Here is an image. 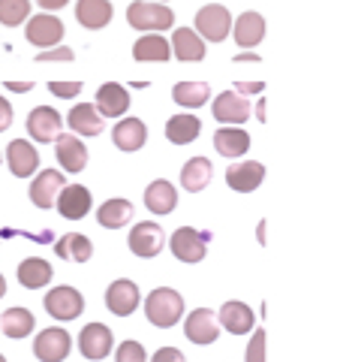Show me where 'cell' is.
Segmentation results:
<instances>
[{
  "instance_id": "obj_38",
  "label": "cell",
  "mask_w": 343,
  "mask_h": 362,
  "mask_svg": "<svg viewBox=\"0 0 343 362\" xmlns=\"http://www.w3.org/2000/svg\"><path fill=\"white\" fill-rule=\"evenodd\" d=\"M244 362H265V329L253 332V338H250V344H247Z\"/></svg>"
},
{
  "instance_id": "obj_11",
  "label": "cell",
  "mask_w": 343,
  "mask_h": 362,
  "mask_svg": "<svg viewBox=\"0 0 343 362\" xmlns=\"http://www.w3.org/2000/svg\"><path fill=\"white\" fill-rule=\"evenodd\" d=\"M184 335L193 344H214L217 338H220V323H217L214 311H208V308L190 311L187 323H184Z\"/></svg>"
},
{
  "instance_id": "obj_25",
  "label": "cell",
  "mask_w": 343,
  "mask_h": 362,
  "mask_svg": "<svg viewBox=\"0 0 343 362\" xmlns=\"http://www.w3.org/2000/svg\"><path fill=\"white\" fill-rule=\"evenodd\" d=\"M214 148L223 157H241L250 151V133L241 127H220L214 133Z\"/></svg>"
},
{
  "instance_id": "obj_46",
  "label": "cell",
  "mask_w": 343,
  "mask_h": 362,
  "mask_svg": "<svg viewBox=\"0 0 343 362\" xmlns=\"http://www.w3.org/2000/svg\"><path fill=\"white\" fill-rule=\"evenodd\" d=\"M235 61H259L256 54H250V52H244V54H235Z\"/></svg>"
},
{
  "instance_id": "obj_41",
  "label": "cell",
  "mask_w": 343,
  "mask_h": 362,
  "mask_svg": "<svg viewBox=\"0 0 343 362\" xmlns=\"http://www.w3.org/2000/svg\"><path fill=\"white\" fill-rule=\"evenodd\" d=\"M151 362H187L184 354H181L178 347H160Z\"/></svg>"
},
{
  "instance_id": "obj_49",
  "label": "cell",
  "mask_w": 343,
  "mask_h": 362,
  "mask_svg": "<svg viewBox=\"0 0 343 362\" xmlns=\"http://www.w3.org/2000/svg\"><path fill=\"white\" fill-rule=\"evenodd\" d=\"M0 362H6V359H4V356H0Z\"/></svg>"
},
{
  "instance_id": "obj_40",
  "label": "cell",
  "mask_w": 343,
  "mask_h": 362,
  "mask_svg": "<svg viewBox=\"0 0 343 362\" xmlns=\"http://www.w3.org/2000/svg\"><path fill=\"white\" fill-rule=\"evenodd\" d=\"M76 58V52L73 49H45L37 54V61L45 64V61H73Z\"/></svg>"
},
{
  "instance_id": "obj_18",
  "label": "cell",
  "mask_w": 343,
  "mask_h": 362,
  "mask_svg": "<svg viewBox=\"0 0 343 362\" xmlns=\"http://www.w3.org/2000/svg\"><path fill=\"white\" fill-rule=\"evenodd\" d=\"M6 163L13 169V175L30 178L40 169V154L28 139H16V142H9V148H6Z\"/></svg>"
},
{
  "instance_id": "obj_45",
  "label": "cell",
  "mask_w": 343,
  "mask_h": 362,
  "mask_svg": "<svg viewBox=\"0 0 343 362\" xmlns=\"http://www.w3.org/2000/svg\"><path fill=\"white\" fill-rule=\"evenodd\" d=\"M33 85L30 82H6V90H16V94H21V90H30Z\"/></svg>"
},
{
  "instance_id": "obj_28",
  "label": "cell",
  "mask_w": 343,
  "mask_h": 362,
  "mask_svg": "<svg viewBox=\"0 0 343 362\" xmlns=\"http://www.w3.org/2000/svg\"><path fill=\"white\" fill-rule=\"evenodd\" d=\"M76 18L82 21L85 28L100 30L112 21V4L109 0H78L76 4Z\"/></svg>"
},
{
  "instance_id": "obj_36",
  "label": "cell",
  "mask_w": 343,
  "mask_h": 362,
  "mask_svg": "<svg viewBox=\"0 0 343 362\" xmlns=\"http://www.w3.org/2000/svg\"><path fill=\"white\" fill-rule=\"evenodd\" d=\"M30 16V0H0V25L16 28Z\"/></svg>"
},
{
  "instance_id": "obj_22",
  "label": "cell",
  "mask_w": 343,
  "mask_h": 362,
  "mask_svg": "<svg viewBox=\"0 0 343 362\" xmlns=\"http://www.w3.org/2000/svg\"><path fill=\"white\" fill-rule=\"evenodd\" d=\"M232 33H235V42L241 45V49H253V45L262 42L265 37V18L259 13H241L238 21H232Z\"/></svg>"
},
{
  "instance_id": "obj_8",
  "label": "cell",
  "mask_w": 343,
  "mask_h": 362,
  "mask_svg": "<svg viewBox=\"0 0 343 362\" xmlns=\"http://www.w3.org/2000/svg\"><path fill=\"white\" fill-rule=\"evenodd\" d=\"M112 347H114V335L106 323H88L82 335H78V350L85 354V359H106L112 354Z\"/></svg>"
},
{
  "instance_id": "obj_17",
  "label": "cell",
  "mask_w": 343,
  "mask_h": 362,
  "mask_svg": "<svg viewBox=\"0 0 343 362\" xmlns=\"http://www.w3.org/2000/svg\"><path fill=\"white\" fill-rule=\"evenodd\" d=\"M262 181H265V166L256 163V160H247V163H235L226 169V185L238 190V194H250L256 190Z\"/></svg>"
},
{
  "instance_id": "obj_10",
  "label": "cell",
  "mask_w": 343,
  "mask_h": 362,
  "mask_svg": "<svg viewBox=\"0 0 343 362\" xmlns=\"http://www.w3.org/2000/svg\"><path fill=\"white\" fill-rule=\"evenodd\" d=\"M214 118L226 124V127H238L241 121L250 118V103H247V97L241 94H235V90H223V94H217L214 97Z\"/></svg>"
},
{
  "instance_id": "obj_48",
  "label": "cell",
  "mask_w": 343,
  "mask_h": 362,
  "mask_svg": "<svg viewBox=\"0 0 343 362\" xmlns=\"http://www.w3.org/2000/svg\"><path fill=\"white\" fill-rule=\"evenodd\" d=\"M4 293H6V281H4V275H0V299H4Z\"/></svg>"
},
{
  "instance_id": "obj_4",
  "label": "cell",
  "mask_w": 343,
  "mask_h": 362,
  "mask_svg": "<svg viewBox=\"0 0 343 362\" xmlns=\"http://www.w3.org/2000/svg\"><path fill=\"white\" fill-rule=\"evenodd\" d=\"M196 33L202 40H211V42H223L229 33H232V16L229 9L220 4H208L196 13Z\"/></svg>"
},
{
  "instance_id": "obj_3",
  "label": "cell",
  "mask_w": 343,
  "mask_h": 362,
  "mask_svg": "<svg viewBox=\"0 0 343 362\" xmlns=\"http://www.w3.org/2000/svg\"><path fill=\"white\" fill-rule=\"evenodd\" d=\"M208 242H211L208 233L193 230V226H181V230L172 233L169 247L181 263H199V259L205 257V251H208Z\"/></svg>"
},
{
  "instance_id": "obj_5",
  "label": "cell",
  "mask_w": 343,
  "mask_h": 362,
  "mask_svg": "<svg viewBox=\"0 0 343 362\" xmlns=\"http://www.w3.org/2000/svg\"><path fill=\"white\" fill-rule=\"evenodd\" d=\"M42 305L54 320H76V317L85 311V296L76 287H54L45 293Z\"/></svg>"
},
{
  "instance_id": "obj_9",
  "label": "cell",
  "mask_w": 343,
  "mask_h": 362,
  "mask_svg": "<svg viewBox=\"0 0 343 362\" xmlns=\"http://www.w3.org/2000/svg\"><path fill=\"white\" fill-rule=\"evenodd\" d=\"M61 127H64V118H61V112L52 106H40L28 115V133L33 142H42V145L54 142L57 136H61Z\"/></svg>"
},
{
  "instance_id": "obj_31",
  "label": "cell",
  "mask_w": 343,
  "mask_h": 362,
  "mask_svg": "<svg viewBox=\"0 0 343 362\" xmlns=\"http://www.w3.org/2000/svg\"><path fill=\"white\" fill-rule=\"evenodd\" d=\"M202 133V121L196 115H175V118H169L166 124V139L172 145H190L196 136Z\"/></svg>"
},
{
  "instance_id": "obj_7",
  "label": "cell",
  "mask_w": 343,
  "mask_h": 362,
  "mask_svg": "<svg viewBox=\"0 0 343 362\" xmlns=\"http://www.w3.org/2000/svg\"><path fill=\"white\" fill-rule=\"evenodd\" d=\"M163 247H166V233H163V226H160V223L142 221V223L133 226V233H130V251L136 257L151 259V257H157L160 251H163Z\"/></svg>"
},
{
  "instance_id": "obj_37",
  "label": "cell",
  "mask_w": 343,
  "mask_h": 362,
  "mask_svg": "<svg viewBox=\"0 0 343 362\" xmlns=\"http://www.w3.org/2000/svg\"><path fill=\"white\" fill-rule=\"evenodd\" d=\"M114 362H148V354H145V347L139 341H124L118 347V356H114Z\"/></svg>"
},
{
  "instance_id": "obj_50",
  "label": "cell",
  "mask_w": 343,
  "mask_h": 362,
  "mask_svg": "<svg viewBox=\"0 0 343 362\" xmlns=\"http://www.w3.org/2000/svg\"><path fill=\"white\" fill-rule=\"evenodd\" d=\"M151 4H154V0H151Z\"/></svg>"
},
{
  "instance_id": "obj_43",
  "label": "cell",
  "mask_w": 343,
  "mask_h": 362,
  "mask_svg": "<svg viewBox=\"0 0 343 362\" xmlns=\"http://www.w3.org/2000/svg\"><path fill=\"white\" fill-rule=\"evenodd\" d=\"M262 88H265V85H262V82H238V90H235V94H262Z\"/></svg>"
},
{
  "instance_id": "obj_30",
  "label": "cell",
  "mask_w": 343,
  "mask_h": 362,
  "mask_svg": "<svg viewBox=\"0 0 343 362\" xmlns=\"http://www.w3.org/2000/svg\"><path fill=\"white\" fill-rule=\"evenodd\" d=\"M54 251L61 259H73V263H88L90 254H94V245H90L88 235L82 233H66L64 239L54 242Z\"/></svg>"
},
{
  "instance_id": "obj_34",
  "label": "cell",
  "mask_w": 343,
  "mask_h": 362,
  "mask_svg": "<svg viewBox=\"0 0 343 362\" xmlns=\"http://www.w3.org/2000/svg\"><path fill=\"white\" fill-rule=\"evenodd\" d=\"M133 58L136 61H169L172 58V45L160 33H148L133 45Z\"/></svg>"
},
{
  "instance_id": "obj_2",
  "label": "cell",
  "mask_w": 343,
  "mask_h": 362,
  "mask_svg": "<svg viewBox=\"0 0 343 362\" xmlns=\"http://www.w3.org/2000/svg\"><path fill=\"white\" fill-rule=\"evenodd\" d=\"M127 21L130 28L136 30H148V33H157V30H169L175 25V13L163 4H151V0H136V4L127 9Z\"/></svg>"
},
{
  "instance_id": "obj_23",
  "label": "cell",
  "mask_w": 343,
  "mask_h": 362,
  "mask_svg": "<svg viewBox=\"0 0 343 362\" xmlns=\"http://www.w3.org/2000/svg\"><path fill=\"white\" fill-rule=\"evenodd\" d=\"M66 124H70V130L78 133V136H100L102 133V115L97 112V106L90 103H78L70 109V118H66Z\"/></svg>"
},
{
  "instance_id": "obj_39",
  "label": "cell",
  "mask_w": 343,
  "mask_h": 362,
  "mask_svg": "<svg viewBox=\"0 0 343 362\" xmlns=\"http://www.w3.org/2000/svg\"><path fill=\"white\" fill-rule=\"evenodd\" d=\"M49 90H52L54 97L70 100V97H78V94H82V82H49Z\"/></svg>"
},
{
  "instance_id": "obj_6",
  "label": "cell",
  "mask_w": 343,
  "mask_h": 362,
  "mask_svg": "<svg viewBox=\"0 0 343 362\" xmlns=\"http://www.w3.org/2000/svg\"><path fill=\"white\" fill-rule=\"evenodd\" d=\"M73 350V338L61 326H52V329H42L33 341V354L40 362H64Z\"/></svg>"
},
{
  "instance_id": "obj_1",
  "label": "cell",
  "mask_w": 343,
  "mask_h": 362,
  "mask_svg": "<svg viewBox=\"0 0 343 362\" xmlns=\"http://www.w3.org/2000/svg\"><path fill=\"white\" fill-rule=\"evenodd\" d=\"M145 314L154 326L169 329V326H175L181 317H184V299H181V293L172 290V287H157L151 296L145 299Z\"/></svg>"
},
{
  "instance_id": "obj_15",
  "label": "cell",
  "mask_w": 343,
  "mask_h": 362,
  "mask_svg": "<svg viewBox=\"0 0 343 362\" xmlns=\"http://www.w3.org/2000/svg\"><path fill=\"white\" fill-rule=\"evenodd\" d=\"M139 302H142L139 287H136L133 281H127V278L114 281V284L106 290V305H109V311H112L114 317H127V314H133L136 308H139Z\"/></svg>"
},
{
  "instance_id": "obj_32",
  "label": "cell",
  "mask_w": 343,
  "mask_h": 362,
  "mask_svg": "<svg viewBox=\"0 0 343 362\" xmlns=\"http://www.w3.org/2000/svg\"><path fill=\"white\" fill-rule=\"evenodd\" d=\"M208 181H211V160L208 157H193V160H187L184 169H181V185H184V190H190V194L205 190Z\"/></svg>"
},
{
  "instance_id": "obj_21",
  "label": "cell",
  "mask_w": 343,
  "mask_h": 362,
  "mask_svg": "<svg viewBox=\"0 0 343 362\" xmlns=\"http://www.w3.org/2000/svg\"><path fill=\"white\" fill-rule=\"evenodd\" d=\"M148 139V127L142 118H124L118 121V127L112 130V142L118 145L121 151H139Z\"/></svg>"
},
{
  "instance_id": "obj_26",
  "label": "cell",
  "mask_w": 343,
  "mask_h": 362,
  "mask_svg": "<svg viewBox=\"0 0 343 362\" xmlns=\"http://www.w3.org/2000/svg\"><path fill=\"white\" fill-rule=\"evenodd\" d=\"M52 263L49 259H42V257H28V259H21L18 263V281H21V287H28V290H40L45 287L52 281Z\"/></svg>"
},
{
  "instance_id": "obj_20",
  "label": "cell",
  "mask_w": 343,
  "mask_h": 362,
  "mask_svg": "<svg viewBox=\"0 0 343 362\" xmlns=\"http://www.w3.org/2000/svg\"><path fill=\"white\" fill-rule=\"evenodd\" d=\"M130 109V94L127 88L118 85V82H106L97 90V112L102 118H118Z\"/></svg>"
},
{
  "instance_id": "obj_27",
  "label": "cell",
  "mask_w": 343,
  "mask_h": 362,
  "mask_svg": "<svg viewBox=\"0 0 343 362\" xmlns=\"http://www.w3.org/2000/svg\"><path fill=\"white\" fill-rule=\"evenodd\" d=\"M172 54L181 61H202L205 58V42L196 30L190 28H178L175 33H172Z\"/></svg>"
},
{
  "instance_id": "obj_14",
  "label": "cell",
  "mask_w": 343,
  "mask_h": 362,
  "mask_svg": "<svg viewBox=\"0 0 343 362\" xmlns=\"http://www.w3.org/2000/svg\"><path fill=\"white\" fill-rule=\"evenodd\" d=\"M25 33H28V42L40 45V49H49V45H57V42L64 40V21L54 18V16H45V13L42 16H33L28 21Z\"/></svg>"
},
{
  "instance_id": "obj_24",
  "label": "cell",
  "mask_w": 343,
  "mask_h": 362,
  "mask_svg": "<svg viewBox=\"0 0 343 362\" xmlns=\"http://www.w3.org/2000/svg\"><path fill=\"white\" fill-rule=\"evenodd\" d=\"M145 206H148V211H151V214H169V211H175V206H178L175 187H172L166 178L151 181L148 190H145Z\"/></svg>"
},
{
  "instance_id": "obj_13",
  "label": "cell",
  "mask_w": 343,
  "mask_h": 362,
  "mask_svg": "<svg viewBox=\"0 0 343 362\" xmlns=\"http://www.w3.org/2000/svg\"><path fill=\"white\" fill-rule=\"evenodd\" d=\"M54 151H57V163L66 173H82L88 166V148L78 136H70V133H61L54 139Z\"/></svg>"
},
{
  "instance_id": "obj_35",
  "label": "cell",
  "mask_w": 343,
  "mask_h": 362,
  "mask_svg": "<svg viewBox=\"0 0 343 362\" xmlns=\"http://www.w3.org/2000/svg\"><path fill=\"white\" fill-rule=\"evenodd\" d=\"M172 97H175V103L184 106V109H199V106L208 103L211 88L205 82H178L172 88Z\"/></svg>"
},
{
  "instance_id": "obj_19",
  "label": "cell",
  "mask_w": 343,
  "mask_h": 362,
  "mask_svg": "<svg viewBox=\"0 0 343 362\" xmlns=\"http://www.w3.org/2000/svg\"><path fill=\"white\" fill-rule=\"evenodd\" d=\"M217 323L232 335H247V332H253L256 314L250 311L244 302H226L220 308V314H217Z\"/></svg>"
},
{
  "instance_id": "obj_47",
  "label": "cell",
  "mask_w": 343,
  "mask_h": 362,
  "mask_svg": "<svg viewBox=\"0 0 343 362\" xmlns=\"http://www.w3.org/2000/svg\"><path fill=\"white\" fill-rule=\"evenodd\" d=\"M256 112H259V121H265V100H259V106H256Z\"/></svg>"
},
{
  "instance_id": "obj_29",
  "label": "cell",
  "mask_w": 343,
  "mask_h": 362,
  "mask_svg": "<svg viewBox=\"0 0 343 362\" xmlns=\"http://www.w3.org/2000/svg\"><path fill=\"white\" fill-rule=\"evenodd\" d=\"M130 218H133L130 199H106L97 209V221H100V226H106V230H121V226L130 223Z\"/></svg>"
},
{
  "instance_id": "obj_12",
  "label": "cell",
  "mask_w": 343,
  "mask_h": 362,
  "mask_svg": "<svg viewBox=\"0 0 343 362\" xmlns=\"http://www.w3.org/2000/svg\"><path fill=\"white\" fill-rule=\"evenodd\" d=\"M61 190H64V175L57 173V169H42L30 185V202L37 209L49 211L57 202V194H61Z\"/></svg>"
},
{
  "instance_id": "obj_42",
  "label": "cell",
  "mask_w": 343,
  "mask_h": 362,
  "mask_svg": "<svg viewBox=\"0 0 343 362\" xmlns=\"http://www.w3.org/2000/svg\"><path fill=\"white\" fill-rule=\"evenodd\" d=\"M9 124H13V106H9L6 97H0V133H4Z\"/></svg>"
},
{
  "instance_id": "obj_44",
  "label": "cell",
  "mask_w": 343,
  "mask_h": 362,
  "mask_svg": "<svg viewBox=\"0 0 343 362\" xmlns=\"http://www.w3.org/2000/svg\"><path fill=\"white\" fill-rule=\"evenodd\" d=\"M37 4H40L42 9H61V6L70 4V0H37Z\"/></svg>"
},
{
  "instance_id": "obj_16",
  "label": "cell",
  "mask_w": 343,
  "mask_h": 362,
  "mask_svg": "<svg viewBox=\"0 0 343 362\" xmlns=\"http://www.w3.org/2000/svg\"><path fill=\"white\" fill-rule=\"evenodd\" d=\"M57 211H61V218L66 221H82L85 214L90 211V194L85 185H70L64 187L61 194H57Z\"/></svg>"
},
{
  "instance_id": "obj_33",
  "label": "cell",
  "mask_w": 343,
  "mask_h": 362,
  "mask_svg": "<svg viewBox=\"0 0 343 362\" xmlns=\"http://www.w3.org/2000/svg\"><path fill=\"white\" fill-rule=\"evenodd\" d=\"M33 326H37V320H33V314L28 308H9L4 314V320H0V329H4L6 338H13V341L28 338L33 332Z\"/></svg>"
}]
</instances>
